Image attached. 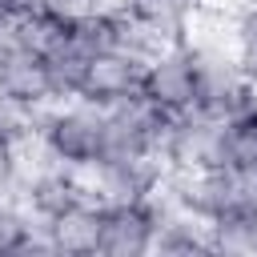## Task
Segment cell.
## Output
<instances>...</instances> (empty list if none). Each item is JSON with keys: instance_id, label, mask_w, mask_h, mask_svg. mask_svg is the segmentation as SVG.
Masks as SVG:
<instances>
[{"instance_id": "12", "label": "cell", "mask_w": 257, "mask_h": 257, "mask_svg": "<svg viewBox=\"0 0 257 257\" xmlns=\"http://www.w3.org/2000/svg\"><path fill=\"white\" fill-rule=\"evenodd\" d=\"M193 8H197V0H128L124 4L128 16H137L141 24L165 32L169 40H185L189 20H193Z\"/></svg>"}, {"instance_id": "7", "label": "cell", "mask_w": 257, "mask_h": 257, "mask_svg": "<svg viewBox=\"0 0 257 257\" xmlns=\"http://www.w3.org/2000/svg\"><path fill=\"white\" fill-rule=\"evenodd\" d=\"M141 76H145V60H141L137 52L120 48V44H108V48H100V52L88 60L76 96H84V100H92V104L104 108V104H112V100H120V96L141 92Z\"/></svg>"}, {"instance_id": "2", "label": "cell", "mask_w": 257, "mask_h": 257, "mask_svg": "<svg viewBox=\"0 0 257 257\" xmlns=\"http://www.w3.org/2000/svg\"><path fill=\"white\" fill-rule=\"evenodd\" d=\"M161 157L169 165V173H189V169H213V165H229V120L189 108L169 116L165 141H161Z\"/></svg>"}, {"instance_id": "5", "label": "cell", "mask_w": 257, "mask_h": 257, "mask_svg": "<svg viewBox=\"0 0 257 257\" xmlns=\"http://www.w3.org/2000/svg\"><path fill=\"white\" fill-rule=\"evenodd\" d=\"M169 128V112H161L145 92L120 96L104 104V157H128V153H157Z\"/></svg>"}, {"instance_id": "17", "label": "cell", "mask_w": 257, "mask_h": 257, "mask_svg": "<svg viewBox=\"0 0 257 257\" xmlns=\"http://www.w3.org/2000/svg\"><path fill=\"white\" fill-rule=\"evenodd\" d=\"M0 16L4 20H36V16H44V0H0Z\"/></svg>"}, {"instance_id": "6", "label": "cell", "mask_w": 257, "mask_h": 257, "mask_svg": "<svg viewBox=\"0 0 257 257\" xmlns=\"http://www.w3.org/2000/svg\"><path fill=\"white\" fill-rule=\"evenodd\" d=\"M141 92L169 116L197 108V52L193 44H169L165 52L145 60Z\"/></svg>"}, {"instance_id": "15", "label": "cell", "mask_w": 257, "mask_h": 257, "mask_svg": "<svg viewBox=\"0 0 257 257\" xmlns=\"http://www.w3.org/2000/svg\"><path fill=\"white\" fill-rule=\"evenodd\" d=\"M96 12H104L100 0H44V16L56 24H80Z\"/></svg>"}, {"instance_id": "4", "label": "cell", "mask_w": 257, "mask_h": 257, "mask_svg": "<svg viewBox=\"0 0 257 257\" xmlns=\"http://www.w3.org/2000/svg\"><path fill=\"white\" fill-rule=\"evenodd\" d=\"M197 52V108L213 116H237L257 104V84L241 72L233 48H193Z\"/></svg>"}, {"instance_id": "14", "label": "cell", "mask_w": 257, "mask_h": 257, "mask_svg": "<svg viewBox=\"0 0 257 257\" xmlns=\"http://www.w3.org/2000/svg\"><path fill=\"white\" fill-rule=\"evenodd\" d=\"M233 56L241 72L257 84V0H245L237 12V36H233Z\"/></svg>"}, {"instance_id": "3", "label": "cell", "mask_w": 257, "mask_h": 257, "mask_svg": "<svg viewBox=\"0 0 257 257\" xmlns=\"http://www.w3.org/2000/svg\"><path fill=\"white\" fill-rule=\"evenodd\" d=\"M84 189L100 205H120V201H149L165 177L169 165L157 153H128V157H100L96 165L80 169Z\"/></svg>"}, {"instance_id": "1", "label": "cell", "mask_w": 257, "mask_h": 257, "mask_svg": "<svg viewBox=\"0 0 257 257\" xmlns=\"http://www.w3.org/2000/svg\"><path fill=\"white\" fill-rule=\"evenodd\" d=\"M36 133H40L48 157L68 169H88L104 157V108L84 96L44 104Z\"/></svg>"}, {"instance_id": "16", "label": "cell", "mask_w": 257, "mask_h": 257, "mask_svg": "<svg viewBox=\"0 0 257 257\" xmlns=\"http://www.w3.org/2000/svg\"><path fill=\"white\" fill-rule=\"evenodd\" d=\"M16 189H20V149H16V137L0 133V197Z\"/></svg>"}, {"instance_id": "8", "label": "cell", "mask_w": 257, "mask_h": 257, "mask_svg": "<svg viewBox=\"0 0 257 257\" xmlns=\"http://www.w3.org/2000/svg\"><path fill=\"white\" fill-rule=\"evenodd\" d=\"M157 241V213L149 201L104 205L100 221V257H145Z\"/></svg>"}, {"instance_id": "11", "label": "cell", "mask_w": 257, "mask_h": 257, "mask_svg": "<svg viewBox=\"0 0 257 257\" xmlns=\"http://www.w3.org/2000/svg\"><path fill=\"white\" fill-rule=\"evenodd\" d=\"M209 237H213V253L253 257L257 253V197H241L229 209H221L209 221Z\"/></svg>"}, {"instance_id": "10", "label": "cell", "mask_w": 257, "mask_h": 257, "mask_svg": "<svg viewBox=\"0 0 257 257\" xmlns=\"http://www.w3.org/2000/svg\"><path fill=\"white\" fill-rule=\"evenodd\" d=\"M0 92L24 100V104H32V108L52 104V88H48V72H44L40 48L20 44L16 52H8V56L0 60Z\"/></svg>"}, {"instance_id": "9", "label": "cell", "mask_w": 257, "mask_h": 257, "mask_svg": "<svg viewBox=\"0 0 257 257\" xmlns=\"http://www.w3.org/2000/svg\"><path fill=\"white\" fill-rule=\"evenodd\" d=\"M100 221H104V205L92 201V197H84L72 209L56 213L52 221H44L52 253H60V257H92V253H100Z\"/></svg>"}, {"instance_id": "13", "label": "cell", "mask_w": 257, "mask_h": 257, "mask_svg": "<svg viewBox=\"0 0 257 257\" xmlns=\"http://www.w3.org/2000/svg\"><path fill=\"white\" fill-rule=\"evenodd\" d=\"M229 165L257 177V104L229 116Z\"/></svg>"}]
</instances>
